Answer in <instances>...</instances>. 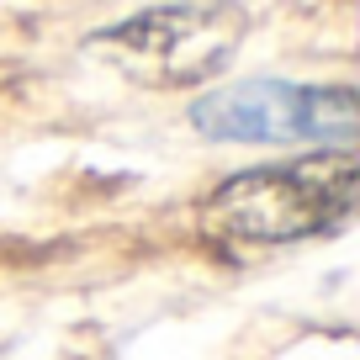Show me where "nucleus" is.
<instances>
[{
    "label": "nucleus",
    "mask_w": 360,
    "mask_h": 360,
    "mask_svg": "<svg viewBox=\"0 0 360 360\" xmlns=\"http://www.w3.org/2000/svg\"><path fill=\"white\" fill-rule=\"evenodd\" d=\"M360 165L355 154H313L292 165H265L223 180L202 207L207 233L233 244H292L339 228L355 212Z\"/></svg>",
    "instance_id": "obj_1"
},
{
    "label": "nucleus",
    "mask_w": 360,
    "mask_h": 360,
    "mask_svg": "<svg viewBox=\"0 0 360 360\" xmlns=\"http://www.w3.org/2000/svg\"><path fill=\"white\" fill-rule=\"evenodd\" d=\"M244 27H249V16L233 0H196V6L175 0V6H154V11H138L127 22L96 32L90 48L117 75L138 79V85L186 90V85L212 79L233 58Z\"/></svg>",
    "instance_id": "obj_2"
},
{
    "label": "nucleus",
    "mask_w": 360,
    "mask_h": 360,
    "mask_svg": "<svg viewBox=\"0 0 360 360\" xmlns=\"http://www.w3.org/2000/svg\"><path fill=\"white\" fill-rule=\"evenodd\" d=\"M196 133L228 143H292V138H349L355 133V90L349 85H286L244 79L207 90L191 106Z\"/></svg>",
    "instance_id": "obj_3"
}]
</instances>
